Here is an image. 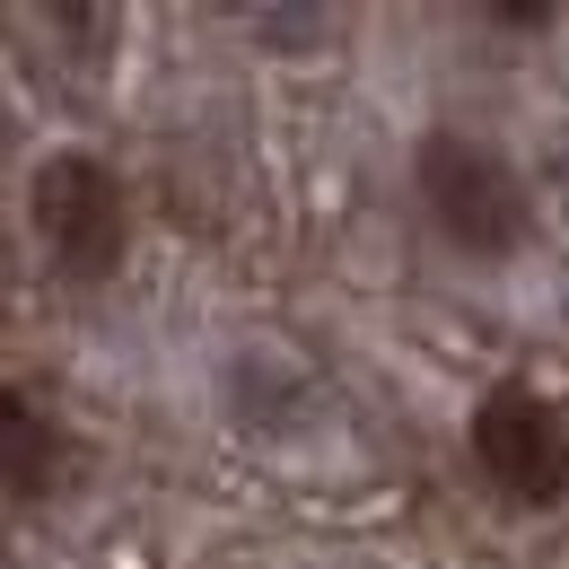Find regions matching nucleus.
I'll return each mask as SVG.
<instances>
[{
    "label": "nucleus",
    "mask_w": 569,
    "mask_h": 569,
    "mask_svg": "<svg viewBox=\"0 0 569 569\" xmlns=\"http://www.w3.org/2000/svg\"><path fill=\"white\" fill-rule=\"evenodd\" d=\"M412 193H421V219L438 228V246L465 263H517L543 237V202H535L526 167L465 123H429L412 141Z\"/></svg>",
    "instance_id": "nucleus-1"
},
{
    "label": "nucleus",
    "mask_w": 569,
    "mask_h": 569,
    "mask_svg": "<svg viewBox=\"0 0 569 569\" xmlns=\"http://www.w3.org/2000/svg\"><path fill=\"white\" fill-rule=\"evenodd\" d=\"M27 228H36V254L44 272L71 289H106L123 272V246H132V202H123V176L97 158V149H44L27 167Z\"/></svg>",
    "instance_id": "nucleus-2"
},
{
    "label": "nucleus",
    "mask_w": 569,
    "mask_h": 569,
    "mask_svg": "<svg viewBox=\"0 0 569 569\" xmlns=\"http://www.w3.org/2000/svg\"><path fill=\"white\" fill-rule=\"evenodd\" d=\"M465 456H473V473L499 508H517V517L569 508V412L535 377H499L491 395H473Z\"/></svg>",
    "instance_id": "nucleus-3"
},
{
    "label": "nucleus",
    "mask_w": 569,
    "mask_h": 569,
    "mask_svg": "<svg viewBox=\"0 0 569 569\" xmlns=\"http://www.w3.org/2000/svg\"><path fill=\"white\" fill-rule=\"evenodd\" d=\"M79 465H88V447L71 438V421L27 377H9V395H0V482H9V508L18 517L53 508L79 482Z\"/></svg>",
    "instance_id": "nucleus-4"
},
{
    "label": "nucleus",
    "mask_w": 569,
    "mask_h": 569,
    "mask_svg": "<svg viewBox=\"0 0 569 569\" xmlns=\"http://www.w3.org/2000/svg\"><path fill=\"white\" fill-rule=\"evenodd\" d=\"M482 18H491V27H517V36H543L561 9H552V0H491Z\"/></svg>",
    "instance_id": "nucleus-5"
}]
</instances>
